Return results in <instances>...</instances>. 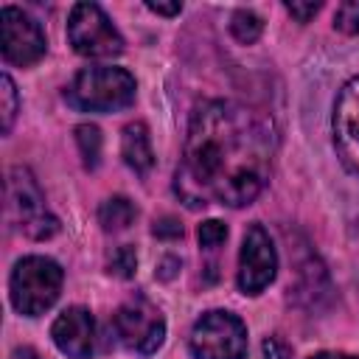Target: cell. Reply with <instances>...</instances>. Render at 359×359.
<instances>
[{
    "instance_id": "1",
    "label": "cell",
    "mask_w": 359,
    "mask_h": 359,
    "mask_svg": "<svg viewBox=\"0 0 359 359\" xmlns=\"http://www.w3.org/2000/svg\"><path fill=\"white\" fill-rule=\"evenodd\" d=\"M272 154L275 132L258 109L219 98L202 101L191 112L174 191L191 210L210 202L250 205L269 180Z\"/></svg>"
},
{
    "instance_id": "2",
    "label": "cell",
    "mask_w": 359,
    "mask_h": 359,
    "mask_svg": "<svg viewBox=\"0 0 359 359\" xmlns=\"http://www.w3.org/2000/svg\"><path fill=\"white\" fill-rule=\"evenodd\" d=\"M135 76L123 67H84L67 87V101L87 112H115L135 101Z\"/></svg>"
},
{
    "instance_id": "3",
    "label": "cell",
    "mask_w": 359,
    "mask_h": 359,
    "mask_svg": "<svg viewBox=\"0 0 359 359\" xmlns=\"http://www.w3.org/2000/svg\"><path fill=\"white\" fill-rule=\"evenodd\" d=\"M62 266L45 255H28L17 261L11 272V306L25 317L45 314L62 292Z\"/></svg>"
},
{
    "instance_id": "4",
    "label": "cell",
    "mask_w": 359,
    "mask_h": 359,
    "mask_svg": "<svg viewBox=\"0 0 359 359\" xmlns=\"http://www.w3.org/2000/svg\"><path fill=\"white\" fill-rule=\"evenodd\" d=\"M6 216L28 238H50L59 230V219L45 208V196L28 168H11L6 174Z\"/></svg>"
},
{
    "instance_id": "5",
    "label": "cell",
    "mask_w": 359,
    "mask_h": 359,
    "mask_svg": "<svg viewBox=\"0 0 359 359\" xmlns=\"http://www.w3.org/2000/svg\"><path fill=\"white\" fill-rule=\"evenodd\" d=\"M194 359H244L247 356V325L233 311H205L188 337Z\"/></svg>"
},
{
    "instance_id": "6",
    "label": "cell",
    "mask_w": 359,
    "mask_h": 359,
    "mask_svg": "<svg viewBox=\"0 0 359 359\" xmlns=\"http://www.w3.org/2000/svg\"><path fill=\"white\" fill-rule=\"evenodd\" d=\"M112 328H115L118 342L126 351L140 353V356L154 353L165 339L163 311L151 300H146L143 294H135L118 306V311L112 317Z\"/></svg>"
},
{
    "instance_id": "7",
    "label": "cell",
    "mask_w": 359,
    "mask_h": 359,
    "mask_svg": "<svg viewBox=\"0 0 359 359\" xmlns=\"http://www.w3.org/2000/svg\"><path fill=\"white\" fill-rule=\"evenodd\" d=\"M67 39L76 53L90 59H109L123 50V36L109 22L101 6L76 3L67 17Z\"/></svg>"
},
{
    "instance_id": "8",
    "label": "cell",
    "mask_w": 359,
    "mask_h": 359,
    "mask_svg": "<svg viewBox=\"0 0 359 359\" xmlns=\"http://www.w3.org/2000/svg\"><path fill=\"white\" fill-rule=\"evenodd\" d=\"M0 48L3 59L17 67H28L45 56V34L34 17L17 6L0 8Z\"/></svg>"
},
{
    "instance_id": "9",
    "label": "cell",
    "mask_w": 359,
    "mask_h": 359,
    "mask_svg": "<svg viewBox=\"0 0 359 359\" xmlns=\"http://www.w3.org/2000/svg\"><path fill=\"white\" fill-rule=\"evenodd\" d=\"M278 272V252L272 247L269 233L261 224H250L241 241V252H238V289L244 294H261Z\"/></svg>"
},
{
    "instance_id": "10",
    "label": "cell",
    "mask_w": 359,
    "mask_h": 359,
    "mask_svg": "<svg viewBox=\"0 0 359 359\" xmlns=\"http://www.w3.org/2000/svg\"><path fill=\"white\" fill-rule=\"evenodd\" d=\"M331 129H334V149L342 165L353 177H359V76L345 81V87L339 90Z\"/></svg>"
},
{
    "instance_id": "11",
    "label": "cell",
    "mask_w": 359,
    "mask_h": 359,
    "mask_svg": "<svg viewBox=\"0 0 359 359\" xmlns=\"http://www.w3.org/2000/svg\"><path fill=\"white\" fill-rule=\"evenodd\" d=\"M50 337L65 356L87 359L95 348V320L84 306H70L53 320Z\"/></svg>"
},
{
    "instance_id": "12",
    "label": "cell",
    "mask_w": 359,
    "mask_h": 359,
    "mask_svg": "<svg viewBox=\"0 0 359 359\" xmlns=\"http://www.w3.org/2000/svg\"><path fill=\"white\" fill-rule=\"evenodd\" d=\"M121 154H123V163H126L135 174H146V171L154 165V151H151V137H149L146 123L135 121V123H129V126L123 129Z\"/></svg>"
},
{
    "instance_id": "13",
    "label": "cell",
    "mask_w": 359,
    "mask_h": 359,
    "mask_svg": "<svg viewBox=\"0 0 359 359\" xmlns=\"http://www.w3.org/2000/svg\"><path fill=\"white\" fill-rule=\"evenodd\" d=\"M135 216H137V210L126 196H109L98 208V222L107 233H118V230L129 227L135 222Z\"/></svg>"
},
{
    "instance_id": "14",
    "label": "cell",
    "mask_w": 359,
    "mask_h": 359,
    "mask_svg": "<svg viewBox=\"0 0 359 359\" xmlns=\"http://www.w3.org/2000/svg\"><path fill=\"white\" fill-rule=\"evenodd\" d=\"M76 143L81 151V160L87 168H95L101 160V129L95 123H81L76 126Z\"/></svg>"
},
{
    "instance_id": "15",
    "label": "cell",
    "mask_w": 359,
    "mask_h": 359,
    "mask_svg": "<svg viewBox=\"0 0 359 359\" xmlns=\"http://www.w3.org/2000/svg\"><path fill=\"white\" fill-rule=\"evenodd\" d=\"M261 31H264V22H261V17H258L255 11H250V8H238V11L230 17V34H233L238 42H244V45L255 42V39L261 36Z\"/></svg>"
},
{
    "instance_id": "16",
    "label": "cell",
    "mask_w": 359,
    "mask_h": 359,
    "mask_svg": "<svg viewBox=\"0 0 359 359\" xmlns=\"http://www.w3.org/2000/svg\"><path fill=\"white\" fill-rule=\"evenodd\" d=\"M14 115H17V90H14L11 76L3 73V79H0V129H3V135L11 129Z\"/></svg>"
},
{
    "instance_id": "17",
    "label": "cell",
    "mask_w": 359,
    "mask_h": 359,
    "mask_svg": "<svg viewBox=\"0 0 359 359\" xmlns=\"http://www.w3.org/2000/svg\"><path fill=\"white\" fill-rule=\"evenodd\" d=\"M334 28L342 34H359V0H345L337 6Z\"/></svg>"
},
{
    "instance_id": "18",
    "label": "cell",
    "mask_w": 359,
    "mask_h": 359,
    "mask_svg": "<svg viewBox=\"0 0 359 359\" xmlns=\"http://www.w3.org/2000/svg\"><path fill=\"white\" fill-rule=\"evenodd\" d=\"M135 269H137V255H135V250H132L129 244L118 247V250L109 255V272H112V275H118V278H132Z\"/></svg>"
},
{
    "instance_id": "19",
    "label": "cell",
    "mask_w": 359,
    "mask_h": 359,
    "mask_svg": "<svg viewBox=\"0 0 359 359\" xmlns=\"http://www.w3.org/2000/svg\"><path fill=\"white\" fill-rule=\"evenodd\" d=\"M196 238H199V244H202L205 250H216V247L224 244V238H227V224L219 222V219H208V222L199 224Z\"/></svg>"
},
{
    "instance_id": "20",
    "label": "cell",
    "mask_w": 359,
    "mask_h": 359,
    "mask_svg": "<svg viewBox=\"0 0 359 359\" xmlns=\"http://www.w3.org/2000/svg\"><path fill=\"white\" fill-rule=\"evenodd\" d=\"M151 233H154L157 238H180V236H182V224H180L174 216H163L160 222H154Z\"/></svg>"
},
{
    "instance_id": "21",
    "label": "cell",
    "mask_w": 359,
    "mask_h": 359,
    "mask_svg": "<svg viewBox=\"0 0 359 359\" xmlns=\"http://www.w3.org/2000/svg\"><path fill=\"white\" fill-rule=\"evenodd\" d=\"M320 8H323V3H286V11H289L297 22H309Z\"/></svg>"
},
{
    "instance_id": "22",
    "label": "cell",
    "mask_w": 359,
    "mask_h": 359,
    "mask_svg": "<svg viewBox=\"0 0 359 359\" xmlns=\"http://www.w3.org/2000/svg\"><path fill=\"white\" fill-rule=\"evenodd\" d=\"M146 8L154 11V14H163V17H174V14L182 11V3H180V0H174V3H151V0H149Z\"/></svg>"
},
{
    "instance_id": "23",
    "label": "cell",
    "mask_w": 359,
    "mask_h": 359,
    "mask_svg": "<svg viewBox=\"0 0 359 359\" xmlns=\"http://www.w3.org/2000/svg\"><path fill=\"white\" fill-rule=\"evenodd\" d=\"M264 353H266L269 359H289V351L280 348V339H278V337H269V339L264 342Z\"/></svg>"
},
{
    "instance_id": "24",
    "label": "cell",
    "mask_w": 359,
    "mask_h": 359,
    "mask_svg": "<svg viewBox=\"0 0 359 359\" xmlns=\"http://www.w3.org/2000/svg\"><path fill=\"white\" fill-rule=\"evenodd\" d=\"M309 359H359V356H351V353H337V351H323V353H314Z\"/></svg>"
},
{
    "instance_id": "25",
    "label": "cell",
    "mask_w": 359,
    "mask_h": 359,
    "mask_svg": "<svg viewBox=\"0 0 359 359\" xmlns=\"http://www.w3.org/2000/svg\"><path fill=\"white\" fill-rule=\"evenodd\" d=\"M11 359H39V356H36V351H31V348H17V351L11 353Z\"/></svg>"
}]
</instances>
